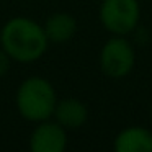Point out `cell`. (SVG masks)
Masks as SVG:
<instances>
[{
	"mask_svg": "<svg viewBox=\"0 0 152 152\" xmlns=\"http://www.w3.org/2000/svg\"><path fill=\"white\" fill-rule=\"evenodd\" d=\"M98 18L110 34L128 36L139 26L141 4L139 0H102Z\"/></svg>",
	"mask_w": 152,
	"mask_h": 152,
	"instance_id": "3",
	"label": "cell"
},
{
	"mask_svg": "<svg viewBox=\"0 0 152 152\" xmlns=\"http://www.w3.org/2000/svg\"><path fill=\"white\" fill-rule=\"evenodd\" d=\"M0 31H2V26H0Z\"/></svg>",
	"mask_w": 152,
	"mask_h": 152,
	"instance_id": "11",
	"label": "cell"
},
{
	"mask_svg": "<svg viewBox=\"0 0 152 152\" xmlns=\"http://www.w3.org/2000/svg\"><path fill=\"white\" fill-rule=\"evenodd\" d=\"M28 147L30 152H66L67 129L51 119L36 123L30 136Z\"/></svg>",
	"mask_w": 152,
	"mask_h": 152,
	"instance_id": "5",
	"label": "cell"
},
{
	"mask_svg": "<svg viewBox=\"0 0 152 152\" xmlns=\"http://www.w3.org/2000/svg\"><path fill=\"white\" fill-rule=\"evenodd\" d=\"M49 41L44 26L28 17H13L2 26L0 48L20 64H31L39 61L48 51Z\"/></svg>",
	"mask_w": 152,
	"mask_h": 152,
	"instance_id": "1",
	"label": "cell"
},
{
	"mask_svg": "<svg viewBox=\"0 0 152 152\" xmlns=\"http://www.w3.org/2000/svg\"><path fill=\"white\" fill-rule=\"evenodd\" d=\"M10 66H12L10 56H8V54L2 49V48H0V77L7 75L8 70H10Z\"/></svg>",
	"mask_w": 152,
	"mask_h": 152,
	"instance_id": "9",
	"label": "cell"
},
{
	"mask_svg": "<svg viewBox=\"0 0 152 152\" xmlns=\"http://www.w3.org/2000/svg\"><path fill=\"white\" fill-rule=\"evenodd\" d=\"M149 115H151V121H152V105H151V113Z\"/></svg>",
	"mask_w": 152,
	"mask_h": 152,
	"instance_id": "10",
	"label": "cell"
},
{
	"mask_svg": "<svg viewBox=\"0 0 152 152\" xmlns=\"http://www.w3.org/2000/svg\"><path fill=\"white\" fill-rule=\"evenodd\" d=\"M44 33L48 41L54 44H64L70 41L77 33V20L67 12H57L48 17L44 21Z\"/></svg>",
	"mask_w": 152,
	"mask_h": 152,
	"instance_id": "8",
	"label": "cell"
},
{
	"mask_svg": "<svg viewBox=\"0 0 152 152\" xmlns=\"http://www.w3.org/2000/svg\"><path fill=\"white\" fill-rule=\"evenodd\" d=\"M57 103V93L48 79L31 75L18 85L15 93V105L20 116L31 123L51 119Z\"/></svg>",
	"mask_w": 152,
	"mask_h": 152,
	"instance_id": "2",
	"label": "cell"
},
{
	"mask_svg": "<svg viewBox=\"0 0 152 152\" xmlns=\"http://www.w3.org/2000/svg\"><path fill=\"white\" fill-rule=\"evenodd\" d=\"M113 152H152V131L145 126H126L115 136Z\"/></svg>",
	"mask_w": 152,
	"mask_h": 152,
	"instance_id": "6",
	"label": "cell"
},
{
	"mask_svg": "<svg viewBox=\"0 0 152 152\" xmlns=\"http://www.w3.org/2000/svg\"><path fill=\"white\" fill-rule=\"evenodd\" d=\"M100 69L110 79H124L136 66V49L126 36H113L105 41L98 56Z\"/></svg>",
	"mask_w": 152,
	"mask_h": 152,
	"instance_id": "4",
	"label": "cell"
},
{
	"mask_svg": "<svg viewBox=\"0 0 152 152\" xmlns=\"http://www.w3.org/2000/svg\"><path fill=\"white\" fill-rule=\"evenodd\" d=\"M53 118L64 129H79L88 119V108L79 98L67 96V98L57 100Z\"/></svg>",
	"mask_w": 152,
	"mask_h": 152,
	"instance_id": "7",
	"label": "cell"
}]
</instances>
